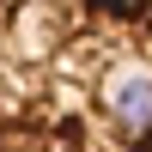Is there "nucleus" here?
Segmentation results:
<instances>
[{"instance_id":"1","label":"nucleus","mask_w":152,"mask_h":152,"mask_svg":"<svg viewBox=\"0 0 152 152\" xmlns=\"http://www.w3.org/2000/svg\"><path fill=\"white\" fill-rule=\"evenodd\" d=\"M0 152H152V0H0Z\"/></svg>"}]
</instances>
